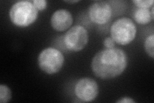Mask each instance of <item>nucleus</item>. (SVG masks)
I'll return each mask as SVG.
<instances>
[{
  "instance_id": "obj_6",
  "label": "nucleus",
  "mask_w": 154,
  "mask_h": 103,
  "mask_svg": "<svg viewBox=\"0 0 154 103\" xmlns=\"http://www.w3.org/2000/svg\"><path fill=\"white\" fill-rule=\"evenodd\" d=\"M75 94L82 102H92L99 93V87L95 80L89 77L82 78L75 86Z\"/></svg>"
},
{
  "instance_id": "obj_12",
  "label": "nucleus",
  "mask_w": 154,
  "mask_h": 103,
  "mask_svg": "<svg viewBox=\"0 0 154 103\" xmlns=\"http://www.w3.org/2000/svg\"><path fill=\"white\" fill-rule=\"evenodd\" d=\"M132 3L138 8H150L153 6V0H134Z\"/></svg>"
},
{
  "instance_id": "obj_13",
  "label": "nucleus",
  "mask_w": 154,
  "mask_h": 103,
  "mask_svg": "<svg viewBox=\"0 0 154 103\" xmlns=\"http://www.w3.org/2000/svg\"><path fill=\"white\" fill-rule=\"evenodd\" d=\"M33 4L38 11H42L47 7V1L45 0H33L32 2Z\"/></svg>"
},
{
  "instance_id": "obj_8",
  "label": "nucleus",
  "mask_w": 154,
  "mask_h": 103,
  "mask_svg": "<svg viewBox=\"0 0 154 103\" xmlns=\"http://www.w3.org/2000/svg\"><path fill=\"white\" fill-rule=\"evenodd\" d=\"M51 25L58 32H64L70 28L73 22V16L66 9H59L52 14Z\"/></svg>"
},
{
  "instance_id": "obj_14",
  "label": "nucleus",
  "mask_w": 154,
  "mask_h": 103,
  "mask_svg": "<svg viewBox=\"0 0 154 103\" xmlns=\"http://www.w3.org/2000/svg\"><path fill=\"white\" fill-rule=\"evenodd\" d=\"M103 45L106 48H114L116 43L111 37H107L103 40Z\"/></svg>"
},
{
  "instance_id": "obj_15",
  "label": "nucleus",
  "mask_w": 154,
  "mask_h": 103,
  "mask_svg": "<svg viewBox=\"0 0 154 103\" xmlns=\"http://www.w3.org/2000/svg\"><path fill=\"white\" fill-rule=\"evenodd\" d=\"M117 103H134L136 101L130 97H123L116 101Z\"/></svg>"
},
{
  "instance_id": "obj_7",
  "label": "nucleus",
  "mask_w": 154,
  "mask_h": 103,
  "mask_svg": "<svg viewBox=\"0 0 154 103\" xmlns=\"http://www.w3.org/2000/svg\"><path fill=\"white\" fill-rule=\"evenodd\" d=\"M112 10L110 5L104 1L95 2L88 8L90 20L97 24H104L110 21Z\"/></svg>"
},
{
  "instance_id": "obj_2",
  "label": "nucleus",
  "mask_w": 154,
  "mask_h": 103,
  "mask_svg": "<svg viewBox=\"0 0 154 103\" xmlns=\"http://www.w3.org/2000/svg\"><path fill=\"white\" fill-rule=\"evenodd\" d=\"M38 11L30 1H19L14 3L9 11L11 22L16 27L30 26L38 18Z\"/></svg>"
},
{
  "instance_id": "obj_10",
  "label": "nucleus",
  "mask_w": 154,
  "mask_h": 103,
  "mask_svg": "<svg viewBox=\"0 0 154 103\" xmlns=\"http://www.w3.org/2000/svg\"><path fill=\"white\" fill-rule=\"evenodd\" d=\"M12 91L10 88L5 85H0V102L7 103L11 100Z\"/></svg>"
},
{
  "instance_id": "obj_5",
  "label": "nucleus",
  "mask_w": 154,
  "mask_h": 103,
  "mask_svg": "<svg viewBox=\"0 0 154 103\" xmlns=\"http://www.w3.org/2000/svg\"><path fill=\"white\" fill-rule=\"evenodd\" d=\"M62 40L67 50L78 52L82 50L88 45L89 34L83 26L75 25L62 36Z\"/></svg>"
},
{
  "instance_id": "obj_1",
  "label": "nucleus",
  "mask_w": 154,
  "mask_h": 103,
  "mask_svg": "<svg viewBox=\"0 0 154 103\" xmlns=\"http://www.w3.org/2000/svg\"><path fill=\"white\" fill-rule=\"evenodd\" d=\"M128 64L127 53L121 48H105L96 53L91 67L95 76L101 79H112L126 69Z\"/></svg>"
},
{
  "instance_id": "obj_16",
  "label": "nucleus",
  "mask_w": 154,
  "mask_h": 103,
  "mask_svg": "<svg viewBox=\"0 0 154 103\" xmlns=\"http://www.w3.org/2000/svg\"><path fill=\"white\" fill-rule=\"evenodd\" d=\"M80 1H78V0H75V1H65V2L68 3H78Z\"/></svg>"
},
{
  "instance_id": "obj_3",
  "label": "nucleus",
  "mask_w": 154,
  "mask_h": 103,
  "mask_svg": "<svg viewBox=\"0 0 154 103\" xmlns=\"http://www.w3.org/2000/svg\"><path fill=\"white\" fill-rule=\"evenodd\" d=\"M110 36L116 43L127 45L132 42L137 34V27L131 18H121L110 27Z\"/></svg>"
},
{
  "instance_id": "obj_9",
  "label": "nucleus",
  "mask_w": 154,
  "mask_h": 103,
  "mask_svg": "<svg viewBox=\"0 0 154 103\" xmlns=\"http://www.w3.org/2000/svg\"><path fill=\"white\" fill-rule=\"evenodd\" d=\"M133 17L134 20L140 24H146L153 20L149 8H138L135 11Z\"/></svg>"
},
{
  "instance_id": "obj_11",
  "label": "nucleus",
  "mask_w": 154,
  "mask_h": 103,
  "mask_svg": "<svg viewBox=\"0 0 154 103\" xmlns=\"http://www.w3.org/2000/svg\"><path fill=\"white\" fill-rule=\"evenodd\" d=\"M144 49L149 57L154 58V34L148 36L144 41Z\"/></svg>"
},
{
  "instance_id": "obj_4",
  "label": "nucleus",
  "mask_w": 154,
  "mask_h": 103,
  "mask_svg": "<svg viewBox=\"0 0 154 103\" xmlns=\"http://www.w3.org/2000/svg\"><path fill=\"white\" fill-rule=\"evenodd\" d=\"M37 61L38 67L42 72L53 75L59 72L63 67L65 59L59 50L48 47L41 52Z\"/></svg>"
}]
</instances>
